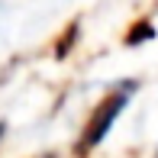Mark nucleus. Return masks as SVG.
I'll return each instance as SVG.
<instances>
[{
  "instance_id": "nucleus-2",
  "label": "nucleus",
  "mask_w": 158,
  "mask_h": 158,
  "mask_svg": "<svg viewBox=\"0 0 158 158\" xmlns=\"http://www.w3.org/2000/svg\"><path fill=\"white\" fill-rule=\"evenodd\" d=\"M42 158H55V155H42Z\"/></svg>"
},
{
  "instance_id": "nucleus-3",
  "label": "nucleus",
  "mask_w": 158,
  "mask_h": 158,
  "mask_svg": "<svg viewBox=\"0 0 158 158\" xmlns=\"http://www.w3.org/2000/svg\"><path fill=\"white\" fill-rule=\"evenodd\" d=\"M0 135H3V126H0Z\"/></svg>"
},
{
  "instance_id": "nucleus-1",
  "label": "nucleus",
  "mask_w": 158,
  "mask_h": 158,
  "mask_svg": "<svg viewBox=\"0 0 158 158\" xmlns=\"http://www.w3.org/2000/svg\"><path fill=\"white\" fill-rule=\"evenodd\" d=\"M132 90H135V84H132V81H129V84H119L116 90H110V94H106V97L97 103L94 116H90V119H87V126H84V135H81V145H77V152H90L94 145H100V142L106 139V132H110L113 119L123 113V106L129 103Z\"/></svg>"
}]
</instances>
